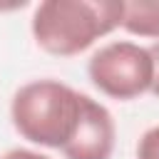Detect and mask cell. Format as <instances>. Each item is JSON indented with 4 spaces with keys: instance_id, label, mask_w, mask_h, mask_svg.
<instances>
[{
    "instance_id": "obj_8",
    "label": "cell",
    "mask_w": 159,
    "mask_h": 159,
    "mask_svg": "<svg viewBox=\"0 0 159 159\" xmlns=\"http://www.w3.org/2000/svg\"><path fill=\"white\" fill-rule=\"evenodd\" d=\"M0 159H52V157H47V154H40V152H32V149H10V152H5Z\"/></svg>"
},
{
    "instance_id": "obj_4",
    "label": "cell",
    "mask_w": 159,
    "mask_h": 159,
    "mask_svg": "<svg viewBox=\"0 0 159 159\" xmlns=\"http://www.w3.org/2000/svg\"><path fill=\"white\" fill-rule=\"evenodd\" d=\"M117 127L109 114V109L92 99L89 94H82V112L77 129L67 147L62 149L65 159H109L114 152Z\"/></svg>"
},
{
    "instance_id": "obj_1",
    "label": "cell",
    "mask_w": 159,
    "mask_h": 159,
    "mask_svg": "<svg viewBox=\"0 0 159 159\" xmlns=\"http://www.w3.org/2000/svg\"><path fill=\"white\" fill-rule=\"evenodd\" d=\"M122 17L124 0H45L32 12V37L47 55L75 57L122 27Z\"/></svg>"
},
{
    "instance_id": "obj_6",
    "label": "cell",
    "mask_w": 159,
    "mask_h": 159,
    "mask_svg": "<svg viewBox=\"0 0 159 159\" xmlns=\"http://www.w3.org/2000/svg\"><path fill=\"white\" fill-rule=\"evenodd\" d=\"M137 159H159V124L149 127L137 144Z\"/></svg>"
},
{
    "instance_id": "obj_7",
    "label": "cell",
    "mask_w": 159,
    "mask_h": 159,
    "mask_svg": "<svg viewBox=\"0 0 159 159\" xmlns=\"http://www.w3.org/2000/svg\"><path fill=\"white\" fill-rule=\"evenodd\" d=\"M149 55H152V65H154V77H152V94L159 97V40H154L149 45Z\"/></svg>"
},
{
    "instance_id": "obj_2",
    "label": "cell",
    "mask_w": 159,
    "mask_h": 159,
    "mask_svg": "<svg viewBox=\"0 0 159 159\" xmlns=\"http://www.w3.org/2000/svg\"><path fill=\"white\" fill-rule=\"evenodd\" d=\"M82 94L84 92H77L60 80L27 82L12 94V127L22 139L32 144L62 152L77 129Z\"/></svg>"
},
{
    "instance_id": "obj_3",
    "label": "cell",
    "mask_w": 159,
    "mask_h": 159,
    "mask_svg": "<svg viewBox=\"0 0 159 159\" xmlns=\"http://www.w3.org/2000/svg\"><path fill=\"white\" fill-rule=\"evenodd\" d=\"M87 75L102 94L119 102L137 99L139 94L152 89L154 65L149 47L129 40L107 42L89 57Z\"/></svg>"
},
{
    "instance_id": "obj_5",
    "label": "cell",
    "mask_w": 159,
    "mask_h": 159,
    "mask_svg": "<svg viewBox=\"0 0 159 159\" xmlns=\"http://www.w3.org/2000/svg\"><path fill=\"white\" fill-rule=\"evenodd\" d=\"M122 27L129 35L159 40V0H129V2H124Z\"/></svg>"
}]
</instances>
